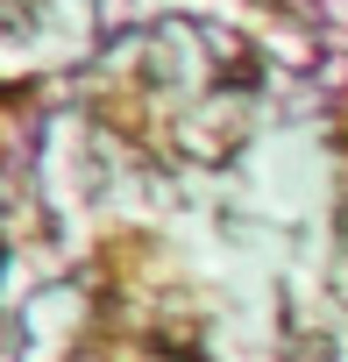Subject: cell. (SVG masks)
I'll return each instance as SVG.
<instances>
[]
</instances>
